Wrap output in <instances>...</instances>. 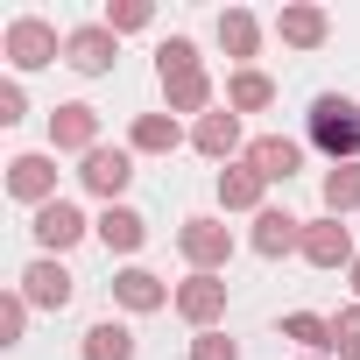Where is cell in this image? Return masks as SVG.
Masks as SVG:
<instances>
[{
  "instance_id": "obj_1",
  "label": "cell",
  "mask_w": 360,
  "mask_h": 360,
  "mask_svg": "<svg viewBox=\"0 0 360 360\" xmlns=\"http://www.w3.org/2000/svg\"><path fill=\"white\" fill-rule=\"evenodd\" d=\"M155 78H162V113H212V78H205V57L191 36H169L155 50Z\"/></svg>"
},
{
  "instance_id": "obj_2",
  "label": "cell",
  "mask_w": 360,
  "mask_h": 360,
  "mask_svg": "<svg viewBox=\"0 0 360 360\" xmlns=\"http://www.w3.org/2000/svg\"><path fill=\"white\" fill-rule=\"evenodd\" d=\"M304 127H311V141H318L332 162H360V106H353L346 92H318Z\"/></svg>"
},
{
  "instance_id": "obj_3",
  "label": "cell",
  "mask_w": 360,
  "mask_h": 360,
  "mask_svg": "<svg viewBox=\"0 0 360 360\" xmlns=\"http://www.w3.org/2000/svg\"><path fill=\"white\" fill-rule=\"evenodd\" d=\"M0 57H8L15 71H43V64H57V57H64V36H57L43 15H15V22H8V36H0Z\"/></svg>"
},
{
  "instance_id": "obj_4",
  "label": "cell",
  "mask_w": 360,
  "mask_h": 360,
  "mask_svg": "<svg viewBox=\"0 0 360 360\" xmlns=\"http://www.w3.org/2000/svg\"><path fill=\"white\" fill-rule=\"evenodd\" d=\"M176 248H184L191 276H226V262H233V226H226V219H184V226H176Z\"/></svg>"
},
{
  "instance_id": "obj_5",
  "label": "cell",
  "mask_w": 360,
  "mask_h": 360,
  "mask_svg": "<svg viewBox=\"0 0 360 360\" xmlns=\"http://www.w3.org/2000/svg\"><path fill=\"white\" fill-rule=\"evenodd\" d=\"M64 64H71L78 78H106V71L120 64V36H113L106 22H78V29L64 36Z\"/></svg>"
},
{
  "instance_id": "obj_6",
  "label": "cell",
  "mask_w": 360,
  "mask_h": 360,
  "mask_svg": "<svg viewBox=\"0 0 360 360\" xmlns=\"http://www.w3.org/2000/svg\"><path fill=\"white\" fill-rule=\"evenodd\" d=\"M169 311L184 318L191 332H219V318H226V276H184Z\"/></svg>"
},
{
  "instance_id": "obj_7",
  "label": "cell",
  "mask_w": 360,
  "mask_h": 360,
  "mask_svg": "<svg viewBox=\"0 0 360 360\" xmlns=\"http://www.w3.org/2000/svg\"><path fill=\"white\" fill-rule=\"evenodd\" d=\"M78 184L92 191V198H106V205H120V191L134 184V148H92L85 162H78Z\"/></svg>"
},
{
  "instance_id": "obj_8",
  "label": "cell",
  "mask_w": 360,
  "mask_h": 360,
  "mask_svg": "<svg viewBox=\"0 0 360 360\" xmlns=\"http://www.w3.org/2000/svg\"><path fill=\"white\" fill-rule=\"evenodd\" d=\"M50 148H64V155H92L99 148V106H85V99H64V106H50Z\"/></svg>"
},
{
  "instance_id": "obj_9",
  "label": "cell",
  "mask_w": 360,
  "mask_h": 360,
  "mask_svg": "<svg viewBox=\"0 0 360 360\" xmlns=\"http://www.w3.org/2000/svg\"><path fill=\"white\" fill-rule=\"evenodd\" d=\"M15 290L29 297V311H64L78 283H71V269H64L57 255H36V262H29V269L15 276Z\"/></svg>"
},
{
  "instance_id": "obj_10",
  "label": "cell",
  "mask_w": 360,
  "mask_h": 360,
  "mask_svg": "<svg viewBox=\"0 0 360 360\" xmlns=\"http://www.w3.org/2000/svg\"><path fill=\"white\" fill-rule=\"evenodd\" d=\"M8 198L29 205V212L57 205V155H15L8 162Z\"/></svg>"
},
{
  "instance_id": "obj_11",
  "label": "cell",
  "mask_w": 360,
  "mask_h": 360,
  "mask_svg": "<svg viewBox=\"0 0 360 360\" xmlns=\"http://www.w3.org/2000/svg\"><path fill=\"white\" fill-rule=\"evenodd\" d=\"M311 269H353V226L346 219H304V248H297Z\"/></svg>"
},
{
  "instance_id": "obj_12",
  "label": "cell",
  "mask_w": 360,
  "mask_h": 360,
  "mask_svg": "<svg viewBox=\"0 0 360 360\" xmlns=\"http://www.w3.org/2000/svg\"><path fill=\"white\" fill-rule=\"evenodd\" d=\"M29 233H36V248H43V255H64V248H78V240L92 233V219H85L71 198H57V205H43V212L29 219Z\"/></svg>"
},
{
  "instance_id": "obj_13",
  "label": "cell",
  "mask_w": 360,
  "mask_h": 360,
  "mask_svg": "<svg viewBox=\"0 0 360 360\" xmlns=\"http://www.w3.org/2000/svg\"><path fill=\"white\" fill-rule=\"evenodd\" d=\"M248 240H255V255H262V262H283V255H297V248H304V219H297V212H283V205H262Z\"/></svg>"
},
{
  "instance_id": "obj_14",
  "label": "cell",
  "mask_w": 360,
  "mask_h": 360,
  "mask_svg": "<svg viewBox=\"0 0 360 360\" xmlns=\"http://www.w3.org/2000/svg\"><path fill=\"white\" fill-rule=\"evenodd\" d=\"M113 304L141 318V311H162V304H176V290H169L155 269H120V276H113Z\"/></svg>"
},
{
  "instance_id": "obj_15",
  "label": "cell",
  "mask_w": 360,
  "mask_h": 360,
  "mask_svg": "<svg viewBox=\"0 0 360 360\" xmlns=\"http://www.w3.org/2000/svg\"><path fill=\"white\" fill-rule=\"evenodd\" d=\"M248 162L269 176V184H290V176L304 169V141H290V134H255V141H248Z\"/></svg>"
},
{
  "instance_id": "obj_16",
  "label": "cell",
  "mask_w": 360,
  "mask_h": 360,
  "mask_svg": "<svg viewBox=\"0 0 360 360\" xmlns=\"http://www.w3.org/2000/svg\"><path fill=\"white\" fill-rule=\"evenodd\" d=\"M191 148L212 155V162H233V148H240V113H233V106H212L205 120H191Z\"/></svg>"
},
{
  "instance_id": "obj_17",
  "label": "cell",
  "mask_w": 360,
  "mask_h": 360,
  "mask_svg": "<svg viewBox=\"0 0 360 360\" xmlns=\"http://www.w3.org/2000/svg\"><path fill=\"white\" fill-rule=\"evenodd\" d=\"M92 233L106 240V255H141V240H148V219H141L134 205H106V212L92 219Z\"/></svg>"
},
{
  "instance_id": "obj_18",
  "label": "cell",
  "mask_w": 360,
  "mask_h": 360,
  "mask_svg": "<svg viewBox=\"0 0 360 360\" xmlns=\"http://www.w3.org/2000/svg\"><path fill=\"white\" fill-rule=\"evenodd\" d=\"M262 191H269V176H262L248 155L219 169V205H226V212H262Z\"/></svg>"
},
{
  "instance_id": "obj_19",
  "label": "cell",
  "mask_w": 360,
  "mask_h": 360,
  "mask_svg": "<svg viewBox=\"0 0 360 360\" xmlns=\"http://www.w3.org/2000/svg\"><path fill=\"white\" fill-rule=\"evenodd\" d=\"M276 36H283L290 50H318V43L332 36V15H325V8H311V0H297V8H283V15H276Z\"/></svg>"
},
{
  "instance_id": "obj_20",
  "label": "cell",
  "mask_w": 360,
  "mask_h": 360,
  "mask_svg": "<svg viewBox=\"0 0 360 360\" xmlns=\"http://www.w3.org/2000/svg\"><path fill=\"white\" fill-rule=\"evenodd\" d=\"M127 148L134 155H169V148H184V127H176V113H134Z\"/></svg>"
},
{
  "instance_id": "obj_21",
  "label": "cell",
  "mask_w": 360,
  "mask_h": 360,
  "mask_svg": "<svg viewBox=\"0 0 360 360\" xmlns=\"http://www.w3.org/2000/svg\"><path fill=\"white\" fill-rule=\"evenodd\" d=\"M219 50H226V57L248 71V57L262 50V22H255L248 8H226V15H219Z\"/></svg>"
},
{
  "instance_id": "obj_22",
  "label": "cell",
  "mask_w": 360,
  "mask_h": 360,
  "mask_svg": "<svg viewBox=\"0 0 360 360\" xmlns=\"http://www.w3.org/2000/svg\"><path fill=\"white\" fill-rule=\"evenodd\" d=\"M318 191H325V219H346V212H360V162H332Z\"/></svg>"
},
{
  "instance_id": "obj_23",
  "label": "cell",
  "mask_w": 360,
  "mask_h": 360,
  "mask_svg": "<svg viewBox=\"0 0 360 360\" xmlns=\"http://www.w3.org/2000/svg\"><path fill=\"white\" fill-rule=\"evenodd\" d=\"M226 106H233V113H262V106H276V78L255 71V64L233 71V78H226Z\"/></svg>"
},
{
  "instance_id": "obj_24",
  "label": "cell",
  "mask_w": 360,
  "mask_h": 360,
  "mask_svg": "<svg viewBox=\"0 0 360 360\" xmlns=\"http://www.w3.org/2000/svg\"><path fill=\"white\" fill-rule=\"evenodd\" d=\"M78 353H85V360H134V332H127L120 318H99V325L85 332Z\"/></svg>"
},
{
  "instance_id": "obj_25",
  "label": "cell",
  "mask_w": 360,
  "mask_h": 360,
  "mask_svg": "<svg viewBox=\"0 0 360 360\" xmlns=\"http://www.w3.org/2000/svg\"><path fill=\"white\" fill-rule=\"evenodd\" d=\"M283 339H297V346H311V353H332V318L290 311V318H283Z\"/></svg>"
},
{
  "instance_id": "obj_26",
  "label": "cell",
  "mask_w": 360,
  "mask_h": 360,
  "mask_svg": "<svg viewBox=\"0 0 360 360\" xmlns=\"http://www.w3.org/2000/svg\"><path fill=\"white\" fill-rule=\"evenodd\" d=\"M99 22H106L113 36H141V29L155 22V8H148V0H113V8H106Z\"/></svg>"
},
{
  "instance_id": "obj_27",
  "label": "cell",
  "mask_w": 360,
  "mask_h": 360,
  "mask_svg": "<svg viewBox=\"0 0 360 360\" xmlns=\"http://www.w3.org/2000/svg\"><path fill=\"white\" fill-rule=\"evenodd\" d=\"M332 360H360V304H346L332 318Z\"/></svg>"
},
{
  "instance_id": "obj_28",
  "label": "cell",
  "mask_w": 360,
  "mask_h": 360,
  "mask_svg": "<svg viewBox=\"0 0 360 360\" xmlns=\"http://www.w3.org/2000/svg\"><path fill=\"white\" fill-rule=\"evenodd\" d=\"M22 332H29V297L8 290L0 297V346H22Z\"/></svg>"
},
{
  "instance_id": "obj_29",
  "label": "cell",
  "mask_w": 360,
  "mask_h": 360,
  "mask_svg": "<svg viewBox=\"0 0 360 360\" xmlns=\"http://www.w3.org/2000/svg\"><path fill=\"white\" fill-rule=\"evenodd\" d=\"M191 360H240V346H233L226 332H198V339H191Z\"/></svg>"
},
{
  "instance_id": "obj_30",
  "label": "cell",
  "mask_w": 360,
  "mask_h": 360,
  "mask_svg": "<svg viewBox=\"0 0 360 360\" xmlns=\"http://www.w3.org/2000/svg\"><path fill=\"white\" fill-rule=\"evenodd\" d=\"M29 113V99H22V78H0V127H15Z\"/></svg>"
},
{
  "instance_id": "obj_31",
  "label": "cell",
  "mask_w": 360,
  "mask_h": 360,
  "mask_svg": "<svg viewBox=\"0 0 360 360\" xmlns=\"http://www.w3.org/2000/svg\"><path fill=\"white\" fill-rule=\"evenodd\" d=\"M346 276H353V304H360V262H353V269H346Z\"/></svg>"
}]
</instances>
